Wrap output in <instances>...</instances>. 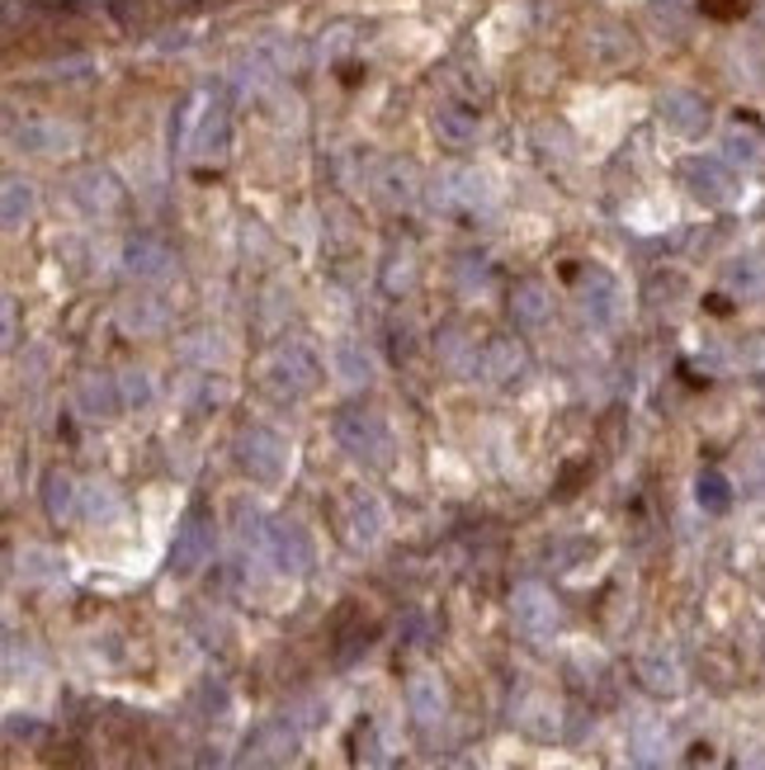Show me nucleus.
<instances>
[{"instance_id": "obj_1", "label": "nucleus", "mask_w": 765, "mask_h": 770, "mask_svg": "<svg viewBox=\"0 0 765 770\" xmlns=\"http://www.w3.org/2000/svg\"><path fill=\"white\" fill-rule=\"evenodd\" d=\"M335 440H341V449L350 459H360L369 468L393 464V430H387L383 416L373 407H364V402H350V407L335 412Z\"/></svg>"}, {"instance_id": "obj_2", "label": "nucleus", "mask_w": 765, "mask_h": 770, "mask_svg": "<svg viewBox=\"0 0 765 770\" xmlns=\"http://www.w3.org/2000/svg\"><path fill=\"white\" fill-rule=\"evenodd\" d=\"M237 464H241V472H251L256 482H279L283 464H289V445H283L270 426H246L237 435Z\"/></svg>"}, {"instance_id": "obj_3", "label": "nucleus", "mask_w": 765, "mask_h": 770, "mask_svg": "<svg viewBox=\"0 0 765 770\" xmlns=\"http://www.w3.org/2000/svg\"><path fill=\"white\" fill-rule=\"evenodd\" d=\"M213 553V516L204 511L199 501L185 511L180 530H175V549H170V572L175 576H189L204 568V558Z\"/></svg>"}, {"instance_id": "obj_4", "label": "nucleus", "mask_w": 765, "mask_h": 770, "mask_svg": "<svg viewBox=\"0 0 765 770\" xmlns=\"http://www.w3.org/2000/svg\"><path fill=\"white\" fill-rule=\"evenodd\" d=\"M293 747H298V724H289V719H270L265 728H256L251 738H246L237 770H275L283 757H289Z\"/></svg>"}, {"instance_id": "obj_5", "label": "nucleus", "mask_w": 765, "mask_h": 770, "mask_svg": "<svg viewBox=\"0 0 765 770\" xmlns=\"http://www.w3.org/2000/svg\"><path fill=\"white\" fill-rule=\"evenodd\" d=\"M510 620H515V628H520L525 638H534V643H544V638H554V628H558V601L548 596L544 586H520L510 596Z\"/></svg>"}, {"instance_id": "obj_6", "label": "nucleus", "mask_w": 765, "mask_h": 770, "mask_svg": "<svg viewBox=\"0 0 765 770\" xmlns=\"http://www.w3.org/2000/svg\"><path fill=\"white\" fill-rule=\"evenodd\" d=\"M270 378L279 383L283 393H312L322 383V364L302 341H289L275 350V364H270Z\"/></svg>"}, {"instance_id": "obj_7", "label": "nucleus", "mask_w": 765, "mask_h": 770, "mask_svg": "<svg viewBox=\"0 0 765 770\" xmlns=\"http://www.w3.org/2000/svg\"><path fill=\"white\" fill-rule=\"evenodd\" d=\"M265 549H270L275 563L283 572H293V576L312 572V563H317L312 539H308V530H302L298 520H270V544H265Z\"/></svg>"}, {"instance_id": "obj_8", "label": "nucleus", "mask_w": 765, "mask_h": 770, "mask_svg": "<svg viewBox=\"0 0 765 770\" xmlns=\"http://www.w3.org/2000/svg\"><path fill=\"white\" fill-rule=\"evenodd\" d=\"M685 185H690V195H695L700 204H709V208L727 204V199H733V189H737L733 170H727L723 162H714V156H695V162H685Z\"/></svg>"}, {"instance_id": "obj_9", "label": "nucleus", "mask_w": 765, "mask_h": 770, "mask_svg": "<svg viewBox=\"0 0 765 770\" xmlns=\"http://www.w3.org/2000/svg\"><path fill=\"white\" fill-rule=\"evenodd\" d=\"M483 374L492 378V383H515L525 374V364H529V355H525V345H515L510 336H496L487 350H483Z\"/></svg>"}, {"instance_id": "obj_10", "label": "nucleus", "mask_w": 765, "mask_h": 770, "mask_svg": "<svg viewBox=\"0 0 765 770\" xmlns=\"http://www.w3.org/2000/svg\"><path fill=\"white\" fill-rule=\"evenodd\" d=\"M510 322L520 331H539L548 322V289L525 279V284L510 289Z\"/></svg>"}, {"instance_id": "obj_11", "label": "nucleus", "mask_w": 765, "mask_h": 770, "mask_svg": "<svg viewBox=\"0 0 765 770\" xmlns=\"http://www.w3.org/2000/svg\"><path fill=\"white\" fill-rule=\"evenodd\" d=\"M662 118L675 128V133H704L709 124V110H704V100L700 95H690V91H671L662 95Z\"/></svg>"}, {"instance_id": "obj_12", "label": "nucleus", "mask_w": 765, "mask_h": 770, "mask_svg": "<svg viewBox=\"0 0 765 770\" xmlns=\"http://www.w3.org/2000/svg\"><path fill=\"white\" fill-rule=\"evenodd\" d=\"M123 266H128L137 279H156V274H166L170 251H166L156 237H133L128 251H123Z\"/></svg>"}, {"instance_id": "obj_13", "label": "nucleus", "mask_w": 765, "mask_h": 770, "mask_svg": "<svg viewBox=\"0 0 765 770\" xmlns=\"http://www.w3.org/2000/svg\"><path fill=\"white\" fill-rule=\"evenodd\" d=\"M406 705H412L416 724H440L444 719V686L435 676H412V686H406Z\"/></svg>"}, {"instance_id": "obj_14", "label": "nucleus", "mask_w": 765, "mask_h": 770, "mask_svg": "<svg viewBox=\"0 0 765 770\" xmlns=\"http://www.w3.org/2000/svg\"><path fill=\"white\" fill-rule=\"evenodd\" d=\"M76 501H81L76 478H71V472H48V478H43V506H48V516L52 520L76 516Z\"/></svg>"}, {"instance_id": "obj_15", "label": "nucleus", "mask_w": 765, "mask_h": 770, "mask_svg": "<svg viewBox=\"0 0 765 770\" xmlns=\"http://www.w3.org/2000/svg\"><path fill=\"white\" fill-rule=\"evenodd\" d=\"M629 751H633V761L643 766V770L662 766L666 761V728L662 724H638L633 738H629Z\"/></svg>"}, {"instance_id": "obj_16", "label": "nucleus", "mask_w": 765, "mask_h": 770, "mask_svg": "<svg viewBox=\"0 0 765 770\" xmlns=\"http://www.w3.org/2000/svg\"><path fill=\"white\" fill-rule=\"evenodd\" d=\"M118 402H123V388L114 378H85V388H81V412L85 416H114L118 412Z\"/></svg>"}, {"instance_id": "obj_17", "label": "nucleus", "mask_w": 765, "mask_h": 770, "mask_svg": "<svg viewBox=\"0 0 765 770\" xmlns=\"http://www.w3.org/2000/svg\"><path fill=\"white\" fill-rule=\"evenodd\" d=\"M638 676H643V686L657 690V695H671L675 686H681V672H675V662H671L666 653L638 657Z\"/></svg>"}, {"instance_id": "obj_18", "label": "nucleus", "mask_w": 765, "mask_h": 770, "mask_svg": "<svg viewBox=\"0 0 765 770\" xmlns=\"http://www.w3.org/2000/svg\"><path fill=\"white\" fill-rule=\"evenodd\" d=\"M350 506H354V516H350V524H354V544H373V539H379V530H383L379 501L364 497V492H354Z\"/></svg>"}, {"instance_id": "obj_19", "label": "nucleus", "mask_w": 765, "mask_h": 770, "mask_svg": "<svg viewBox=\"0 0 765 770\" xmlns=\"http://www.w3.org/2000/svg\"><path fill=\"white\" fill-rule=\"evenodd\" d=\"M29 214H33V189L20 180V175H10L6 180V227L14 232L20 222H29Z\"/></svg>"}, {"instance_id": "obj_20", "label": "nucleus", "mask_w": 765, "mask_h": 770, "mask_svg": "<svg viewBox=\"0 0 765 770\" xmlns=\"http://www.w3.org/2000/svg\"><path fill=\"white\" fill-rule=\"evenodd\" d=\"M695 497H700V506H704V511L723 516L727 506H733V487H727V478H723V472H704V478L695 482Z\"/></svg>"}, {"instance_id": "obj_21", "label": "nucleus", "mask_w": 765, "mask_h": 770, "mask_svg": "<svg viewBox=\"0 0 765 770\" xmlns=\"http://www.w3.org/2000/svg\"><path fill=\"white\" fill-rule=\"evenodd\" d=\"M14 143H20L24 152H62V147H71V137L62 128H52V124H29Z\"/></svg>"}, {"instance_id": "obj_22", "label": "nucleus", "mask_w": 765, "mask_h": 770, "mask_svg": "<svg viewBox=\"0 0 765 770\" xmlns=\"http://www.w3.org/2000/svg\"><path fill=\"white\" fill-rule=\"evenodd\" d=\"M435 128H440L444 137H449V143H473V137H477V124H473V114H458V110H440Z\"/></svg>"}, {"instance_id": "obj_23", "label": "nucleus", "mask_w": 765, "mask_h": 770, "mask_svg": "<svg viewBox=\"0 0 765 770\" xmlns=\"http://www.w3.org/2000/svg\"><path fill=\"white\" fill-rule=\"evenodd\" d=\"M581 303H586V312H591V318L596 322H604V318H610V303H614V293H610V279H596V289L591 284H586L581 289Z\"/></svg>"}, {"instance_id": "obj_24", "label": "nucleus", "mask_w": 765, "mask_h": 770, "mask_svg": "<svg viewBox=\"0 0 765 770\" xmlns=\"http://www.w3.org/2000/svg\"><path fill=\"white\" fill-rule=\"evenodd\" d=\"M118 388H123V402H128V407H147L152 402V378L147 374H137V370H128L118 378Z\"/></svg>"}, {"instance_id": "obj_25", "label": "nucleus", "mask_w": 765, "mask_h": 770, "mask_svg": "<svg viewBox=\"0 0 765 770\" xmlns=\"http://www.w3.org/2000/svg\"><path fill=\"white\" fill-rule=\"evenodd\" d=\"M52 572H58V558H52L48 549H29L24 553V576H29V582H43V576H52Z\"/></svg>"}, {"instance_id": "obj_26", "label": "nucleus", "mask_w": 765, "mask_h": 770, "mask_svg": "<svg viewBox=\"0 0 765 770\" xmlns=\"http://www.w3.org/2000/svg\"><path fill=\"white\" fill-rule=\"evenodd\" d=\"M727 156H737V162H756L761 147L752 133H727Z\"/></svg>"}, {"instance_id": "obj_27", "label": "nucleus", "mask_w": 765, "mask_h": 770, "mask_svg": "<svg viewBox=\"0 0 765 770\" xmlns=\"http://www.w3.org/2000/svg\"><path fill=\"white\" fill-rule=\"evenodd\" d=\"M341 360H345V378H369V355H360L354 345L341 350Z\"/></svg>"}, {"instance_id": "obj_28", "label": "nucleus", "mask_w": 765, "mask_h": 770, "mask_svg": "<svg viewBox=\"0 0 765 770\" xmlns=\"http://www.w3.org/2000/svg\"><path fill=\"white\" fill-rule=\"evenodd\" d=\"M742 770H765V751H746V757H742Z\"/></svg>"}, {"instance_id": "obj_29", "label": "nucleus", "mask_w": 765, "mask_h": 770, "mask_svg": "<svg viewBox=\"0 0 765 770\" xmlns=\"http://www.w3.org/2000/svg\"><path fill=\"white\" fill-rule=\"evenodd\" d=\"M10 341H14V303L6 299V345H10Z\"/></svg>"}]
</instances>
